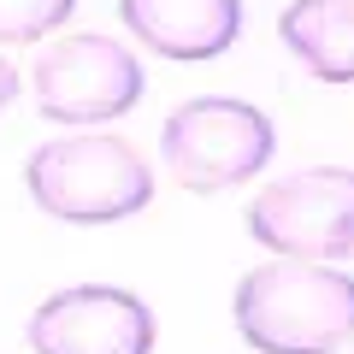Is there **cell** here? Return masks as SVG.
Instances as JSON below:
<instances>
[{"label":"cell","instance_id":"1","mask_svg":"<svg viewBox=\"0 0 354 354\" xmlns=\"http://www.w3.org/2000/svg\"><path fill=\"white\" fill-rule=\"evenodd\" d=\"M236 330L254 354H337L354 337V278L325 260H272L236 283Z\"/></svg>","mask_w":354,"mask_h":354},{"label":"cell","instance_id":"2","mask_svg":"<svg viewBox=\"0 0 354 354\" xmlns=\"http://www.w3.org/2000/svg\"><path fill=\"white\" fill-rule=\"evenodd\" d=\"M24 189L59 225H118L153 201V171L124 136L77 130L41 142L24 160Z\"/></svg>","mask_w":354,"mask_h":354},{"label":"cell","instance_id":"3","mask_svg":"<svg viewBox=\"0 0 354 354\" xmlns=\"http://www.w3.org/2000/svg\"><path fill=\"white\" fill-rule=\"evenodd\" d=\"M272 153H278L272 118L248 101H225V95H195L160 124V160L195 195H218L260 177Z\"/></svg>","mask_w":354,"mask_h":354},{"label":"cell","instance_id":"4","mask_svg":"<svg viewBox=\"0 0 354 354\" xmlns=\"http://www.w3.org/2000/svg\"><path fill=\"white\" fill-rule=\"evenodd\" d=\"M248 236L283 260H342L354 254V171L313 165L266 183L248 201Z\"/></svg>","mask_w":354,"mask_h":354},{"label":"cell","instance_id":"5","mask_svg":"<svg viewBox=\"0 0 354 354\" xmlns=\"http://www.w3.org/2000/svg\"><path fill=\"white\" fill-rule=\"evenodd\" d=\"M142 65L124 41L113 36H65L30 71L41 118L53 124H106V118H124L142 101Z\"/></svg>","mask_w":354,"mask_h":354},{"label":"cell","instance_id":"6","mask_svg":"<svg viewBox=\"0 0 354 354\" xmlns=\"http://www.w3.org/2000/svg\"><path fill=\"white\" fill-rule=\"evenodd\" d=\"M24 337L36 354H153V313L130 290L77 283L30 313Z\"/></svg>","mask_w":354,"mask_h":354},{"label":"cell","instance_id":"7","mask_svg":"<svg viewBox=\"0 0 354 354\" xmlns=\"http://www.w3.org/2000/svg\"><path fill=\"white\" fill-rule=\"evenodd\" d=\"M130 36L160 59H218L242 36V0H118Z\"/></svg>","mask_w":354,"mask_h":354},{"label":"cell","instance_id":"8","mask_svg":"<svg viewBox=\"0 0 354 354\" xmlns=\"http://www.w3.org/2000/svg\"><path fill=\"white\" fill-rule=\"evenodd\" d=\"M278 36L319 83H354V0H295Z\"/></svg>","mask_w":354,"mask_h":354},{"label":"cell","instance_id":"9","mask_svg":"<svg viewBox=\"0 0 354 354\" xmlns=\"http://www.w3.org/2000/svg\"><path fill=\"white\" fill-rule=\"evenodd\" d=\"M77 12V0H0V48H24V41L59 30Z\"/></svg>","mask_w":354,"mask_h":354},{"label":"cell","instance_id":"10","mask_svg":"<svg viewBox=\"0 0 354 354\" xmlns=\"http://www.w3.org/2000/svg\"><path fill=\"white\" fill-rule=\"evenodd\" d=\"M12 101H18V71H12L6 59H0V113H6Z\"/></svg>","mask_w":354,"mask_h":354}]
</instances>
